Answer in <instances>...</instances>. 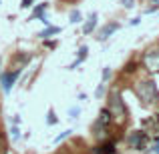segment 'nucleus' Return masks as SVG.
Masks as SVG:
<instances>
[{"mask_svg":"<svg viewBox=\"0 0 159 154\" xmlns=\"http://www.w3.org/2000/svg\"><path fill=\"white\" fill-rule=\"evenodd\" d=\"M95 26H97V14H91V18H89V22L85 24V28H83V32H85V34H89V32L93 30Z\"/></svg>","mask_w":159,"mask_h":154,"instance_id":"obj_8","label":"nucleus"},{"mask_svg":"<svg viewBox=\"0 0 159 154\" xmlns=\"http://www.w3.org/2000/svg\"><path fill=\"white\" fill-rule=\"evenodd\" d=\"M153 152H155V154H159V140H157L155 144H153Z\"/></svg>","mask_w":159,"mask_h":154,"instance_id":"obj_21","label":"nucleus"},{"mask_svg":"<svg viewBox=\"0 0 159 154\" xmlns=\"http://www.w3.org/2000/svg\"><path fill=\"white\" fill-rule=\"evenodd\" d=\"M145 64L149 66L151 70H157L159 68V50H153L145 56Z\"/></svg>","mask_w":159,"mask_h":154,"instance_id":"obj_5","label":"nucleus"},{"mask_svg":"<svg viewBox=\"0 0 159 154\" xmlns=\"http://www.w3.org/2000/svg\"><path fill=\"white\" fill-rule=\"evenodd\" d=\"M115 30H119V24H117V22H111V24H107V26L103 28L101 32H99V40H107V38H109V36H111Z\"/></svg>","mask_w":159,"mask_h":154,"instance_id":"obj_6","label":"nucleus"},{"mask_svg":"<svg viewBox=\"0 0 159 154\" xmlns=\"http://www.w3.org/2000/svg\"><path fill=\"white\" fill-rule=\"evenodd\" d=\"M18 138H20V134H18V128L14 126V128H12V140H18Z\"/></svg>","mask_w":159,"mask_h":154,"instance_id":"obj_16","label":"nucleus"},{"mask_svg":"<svg viewBox=\"0 0 159 154\" xmlns=\"http://www.w3.org/2000/svg\"><path fill=\"white\" fill-rule=\"evenodd\" d=\"M54 122H57V116H54L52 110H48V124H54Z\"/></svg>","mask_w":159,"mask_h":154,"instance_id":"obj_14","label":"nucleus"},{"mask_svg":"<svg viewBox=\"0 0 159 154\" xmlns=\"http://www.w3.org/2000/svg\"><path fill=\"white\" fill-rule=\"evenodd\" d=\"M147 140H149V136H147V132H143V130H137V132H133V134L129 136L131 146L137 148V150H143V148L147 146Z\"/></svg>","mask_w":159,"mask_h":154,"instance_id":"obj_3","label":"nucleus"},{"mask_svg":"<svg viewBox=\"0 0 159 154\" xmlns=\"http://www.w3.org/2000/svg\"><path fill=\"white\" fill-rule=\"evenodd\" d=\"M115 152H117V148H115V144H113V142L101 144V146L95 148V154H115Z\"/></svg>","mask_w":159,"mask_h":154,"instance_id":"obj_7","label":"nucleus"},{"mask_svg":"<svg viewBox=\"0 0 159 154\" xmlns=\"http://www.w3.org/2000/svg\"><path fill=\"white\" fill-rule=\"evenodd\" d=\"M57 32H61V28H57V26H48L47 30L40 32V36H43V38H48L51 34H57Z\"/></svg>","mask_w":159,"mask_h":154,"instance_id":"obj_10","label":"nucleus"},{"mask_svg":"<svg viewBox=\"0 0 159 154\" xmlns=\"http://www.w3.org/2000/svg\"><path fill=\"white\" fill-rule=\"evenodd\" d=\"M0 146H2V140H0Z\"/></svg>","mask_w":159,"mask_h":154,"instance_id":"obj_23","label":"nucleus"},{"mask_svg":"<svg viewBox=\"0 0 159 154\" xmlns=\"http://www.w3.org/2000/svg\"><path fill=\"white\" fill-rule=\"evenodd\" d=\"M85 58H87V46H81V48H79V58H77V62H73V64H70V68H77V66L81 64Z\"/></svg>","mask_w":159,"mask_h":154,"instance_id":"obj_9","label":"nucleus"},{"mask_svg":"<svg viewBox=\"0 0 159 154\" xmlns=\"http://www.w3.org/2000/svg\"><path fill=\"white\" fill-rule=\"evenodd\" d=\"M79 112H81L79 108H70V116H73V118H77V116H79Z\"/></svg>","mask_w":159,"mask_h":154,"instance_id":"obj_19","label":"nucleus"},{"mask_svg":"<svg viewBox=\"0 0 159 154\" xmlns=\"http://www.w3.org/2000/svg\"><path fill=\"white\" fill-rule=\"evenodd\" d=\"M44 8H47V4H43V6H39V8H36L34 12H32V16H34V18H36V16H40V14H43V10H44Z\"/></svg>","mask_w":159,"mask_h":154,"instance_id":"obj_13","label":"nucleus"},{"mask_svg":"<svg viewBox=\"0 0 159 154\" xmlns=\"http://www.w3.org/2000/svg\"><path fill=\"white\" fill-rule=\"evenodd\" d=\"M125 70H127V72H133V70H135V62H129V64H127V68H125Z\"/></svg>","mask_w":159,"mask_h":154,"instance_id":"obj_18","label":"nucleus"},{"mask_svg":"<svg viewBox=\"0 0 159 154\" xmlns=\"http://www.w3.org/2000/svg\"><path fill=\"white\" fill-rule=\"evenodd\" d=\"M123 6H127V8H131V6H133V0H123Z\"/></svg>","mask_w":159,"mask_h":154,"instance_id":"obj_20","label":"nucleus"},{"mask_svg":"<svg viewBox=\"0 0 159 154\" xmlns=\"http://www.w3.org/2000/svg\"><path fill=\"white\" fill-rule=\"evenodd\" d=\"M103 90H105V86L101 84V86H99V88H97V96H101V94H103Z\"/></svg>","mask_w":159,"mask_h":154,"instance_id":"obj_22","label":"nucleus"},{"mask_svg":"<svg viewBox=\"0 0 159 154\" xmlns=\"http://www.w3.org/2000/svg\"><path fill=\"white\" fill-rule=\"evenodd\" d=\"M70 132H73V130H66V132H62L61 136H57V138H54V142H61V140H65L66 136H70Z\"/></svg>","mask_w":159,"mask_h":154,"instance_id":"obj_12","label":"nucleus"},{"mask_svg":"<svg viewBox=\"0 0 159 154\" xmlns=\"http://www.w3.org/2000/svg\"><path fill=\"white\" fill-rule=\"evenodd\" d=\"M81 18H83V16H81V12H79V10H73V12H70V22H73V24L81 22Z\"/></svg>","mask_w":159,"mask_h":154,"instance_id":"obj_11","label":"nucleus"},{"mask_svg":"<svg viewBox=\"0 0 159 154\" xmlns=\"http://www.w3.org/2000/svg\"><path fill=\"white\" fill-rule=\"evenodd\" d=\"M137 94H139V98L145 104H153L155 100H159V92H157V86H155L153 80L139 82V86H137Z\"/></svg>","mask_w":159,"mask_h":154,"instance_id":"obj_1","label":"nucleus"},{"mask_svg":"<svg viewBox=\"0 0 159 154\" xmlns=\"http://www.w3.org/2000/svg\"><path fill=\"white\" fill-rule=\"evenodd\" d=\"M32 2H34V0H22V4H20V6H22V8H28V6H32Z\"/></svg>","mask_w":159,"mask_h":154,"instance_id":"obj_17","label":"nucleus"},{"mask_svg":"<svg viewBox=\"0 0 159 154\" xmlns=\"http://www.w3.org/2000/svg\"><path fill=\"white\" fill-rule=\"evenodd\" d=\"M20 76V68L18 70H14V72H6L2 76V86H4V92H10V88H12V84H14L16 82V78Z\"/></svg>","mask_w":159,"mask_h":154,"instance_id":"obj_4","label":"nucleus"},{"mask_svg":"<svg viewBox=\"0 0 159 154\" xmlns=\"http://www.w3.org/2000/svg\"><path fill=\"white\" fill-rule=\"evenodd\" d=\"M157 120H159V114H157Z\"/></svg>","mask_w":159,"mask_h":154,"instance_id":"obj_24","label":"nucleus"},{"mask_svg":"<svg viewBox=\"0 0 159 154\" xmlns=\"http://www.w3.org/2000/svg\"><path fill=\"white\" fill-rule=\"evenodd\" d=\"M109 76H111V68H105V70H103V82H107Z\"/></svg>","mask_w":159,"mask_h":154,"instance_id":"obj_15","label":"nucleus"},{"mask_svg":"<svg viewBox=\"0 0 159 154\" xmlns=\"http://www.w3.org/2000/svg\"><path fill=\"white\" fill-rule=\"evenodd\" d=\"M109 122H111V110H109V108H103L99 118H97V122H95V134L97 136L105 134L109 130Z\"/></svg>","mask_w":159,"mask_h":154,"instance_id":"obj_2","label":"nucleus"}]
</instances>
